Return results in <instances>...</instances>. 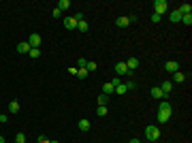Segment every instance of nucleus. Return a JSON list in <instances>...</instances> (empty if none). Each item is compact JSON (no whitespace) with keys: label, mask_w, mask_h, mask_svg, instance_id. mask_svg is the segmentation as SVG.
Here are the masks:
<instances>
[{"label":"nucleus","mask_w":192,"mask_h":143,"mask_svg":"<svg viewBox=\"0 0 192 143\" xmlns=\"http://www.w3.org/2000/svg\"><path fill=\"white\" fill-rule=\"evenodd\" d=\"M0 143H4V137H0Z\"/></svg>","instance_id":"nucleus-36"},{"label":"nucleus","mask_w":192,"mask_h":143,"mask_svg":"<svg viewBox=\"0 0 192 143\" xmlns=\"http://www.w3.org/2000/svg\"><path fill=\"white\" fill-rule=\"evenodd\" d=\"M38 143H49V139L45 137V135H41V137H38Z\"/></svg>","instance_id":"nucleus-33"},{"label":"nucleus","mask_w":192,"mask_h":143,"mask_svg":"<svg viewBox=\"0 0 192 143\" xmlns=\"http://www.w3.org/2000/svg\"><path fill=\"white\" fill-rule=\"evenodd\" d=\"M169 19H171V22H175V24H179V22H181V13L177 11V9H175V11H171Z\"/></svg>","instance_id":"nucleus-12"},{"label":"nucleus","mask_w":192,"mask_h":143,"mask_svg":"<svg viewBox=\"0 0 192 143\" xmlns=\"http://www.w3.org/2000/svg\"><path fill=\"white\" fill-rule=\"evenodd\" d=\"M9 111H11V113H17V111H19V103H17V100H11V103H9Z\"/></svg>","instance_id":"nucleus-20"},{"label":"nucleus","mask_w":192,"mask_h":143,"mask_svg":"<svg viewBox=\"0 0 192 143\" xmlns=\"http://www.w3.org/2000/svg\"><path fill=\"white\" fill-rule=\"evenodd\" d=\"M184 79H186V75H184V73H181V71L173 73V81H175V84H181Z\"/></svg>","instance_id":"nucleus-15"},{"label":"nucleus","mask_w":192,"mask_h":143,"mask_svg":"<svg viewBox=\"0 0 192 143\" xmlns=\"http://www.w3.org/2000/svg\"><path fill=\"white\" fill-rule=\"evenodd\" d=\"M167 0H156V2H154V13H156V15H162V13L167 11Z\"/></svg>","instance_id":"nucleus-2"},{"label":"nucleus","mask_w":192,"mask_h":143,"mask_svg":"<svg viewBox=\"0 0 192 143\" xmlns=\"http://www.w3.org/2000/svg\"><path fill=\"white\" fill-rule=\"evenodd\" d=\"M85 69H88V73H92V71L98 69V64H96V62H88V64H85Z\"/></svg>","instance_id":"nucleus-28"},{"label":"nucleus","mask_w":192,"mask_h":143,"mask_svg":"<svg viewBox=\"0 0 192 143\" xmlns=\"http://www.w3.org/2000/svg\"><path fill=\"white\" fill-rule=\"evenodd\" d=\"M177 11H179L181 15H190V13H192V4H188V2H186V4H181Z\"/></svg>","instance_id":"nucleus-13"},{"label":"nucleus","mask_w":192,"mask_h":143,"mask_svg":"<svg viewBox=\"0 0 192 143\" xmlns=\"http://www.w3.org/2000/svg\"><path fill=\"white\" fill-rule=\"evenodd\" d=\"M68 7H71V2H68V0H60L56 9H60V11H68Z\"/></svg>","instance_id":"nucleus-17"},{"label":"nucleus","mask_w":192,"mask_h":143,"mask_svg":"<svg viewBox=\"0 0 192 143\" xmlns=\"http://www.w3.org/2000/svg\"><path fill=\"white\" fill-rule=\"evenodd\" d=\"M115 92H118V94H126L128 90H126V85H124V84H118V85H115Z\"/></svg>","instance_id":"nucleus-24"},{"label":"nucleus","mask_w":192,"mask_h":143,"mask_svg":"<svg viewBox=\"0 0 192 143\" xmlns=\"http://www.w3.org/2000/svg\"><path fill=\"white\" fill-rule=\"evenodd\" d=\"M115 73H118V75H130L128 69H126V62H118V64H115Z\"/></svg>","instance_id":"nucleus-8"},{"label":"nucleus","mask_w":192,"mask_h":143,"mask_svg":"<svg viewBox=\"0 0 192 143\" xmlns=\"http://www.w3.org/2000/svg\"><path fill=\"white\" fill-rule=\"evenodd\" d=\"M28 43H30V47H38V45H41V34L32 32V34H30V38H28Z\"/></svg>","instance_id":"nucleus-7"},{"label":"nucleus","mask_w":192,"mask_h":143,"mask_svg":"<svg viewBox=\"0 0 192 143\" xmlns=\"http://www.w3.org/2000/svg\"><path fill=\"white\" fill-rule=\"evenodd\" d=\"M164 69H167V73H177L179 71V64H177L175 60H169L167 64H164Z\"/></svg>","instance_id":"nucleus-5"},{"label":"nucleus","mask_w":192,"mask_h":143,"mask_svg":"<svg viewBox=\"0 0 192 143\" xmlns=\"http://www.w3.org/2000/svg\"><path fill=\"white\" fill-rule=\"evenodd\" d=\"M62 24H64V28H66V30H75L79 22H77L75 17H64V22H62Z\"/></svg>","instance_id":"nucleus-4"},{"label":"nucleus","mask_w":192,"mask_h":143,"mask_svg":"<svg viewBox=\"0 0 192 143\" xmlns=\"http://www.w3.org/2000/svg\"><path fill=\"white\" fill-rule=\"evenodd\" d=\"M49 143H60V141H49Z\"/></svg>","instance_id":"nucleus-37"},{"label":"nucleus","mask_w":192,"mask_h":143,"mask_svg":"<svg viewBox=\"0 0 192 143\" xmlns=\"http://www.w3.org/2000/svg\"><path fill=\"white\" fill-rule=\"evenodd\" d=\"M118 26H120V28H126V26H130V19H128V17H118Z\"/></svg>","instance_id":"nucleus-19"},{"label":"nucleus","mask_w":192,"mask_h":143,"mask_svg":"<svg viewBox=\"0 0 192 143\" xmlns=\"http://www.w3.org/2000/svg\"><path fill=\"white\" fill-rule=\"evenodd\" d=\"M160 19H162V15H156V13H154V15H152V22H154V24H158V22H160Z\"/></svg>","instance_id":"nucleus-31"},{"label":"nucleus","mask_w":192,"mask_h":143,"mask_svg":"<svg viewBox=\"0 0 192 143\" xmlns=\"http://www.w3.org/2000/svg\"><path fill=\"white\" fill-rule=\"evenodd\" d=\"M111 92H115V88H113V84H111V81H109V84H105L103 85V94H111Z\"/></svg>","instance_id":"nucleus-16"},{"label":"nucleus","mask_w":192,"mask_h":143,"mask_svg":"<svg viewBox=\"0 0 192 143\" xmlns=\"http://www.w3.org/2000/svg\"><path fill=\"white\" fill-rule=\"evenodd\" d=\"M51 15H53V17H60L62 11H60V9H53V11H51Z\"/></svg>","instance_id":"nucleus-32"},{"label":"nucleus","mask_w":192,"mask_h":143,"mask_svg":"<svg viewBox=\"0 0 192 143\" xmlns=\"http://www.w3.org/2000/svg\"><path fill=\"white\" fill-rule=\"evenodd\" d=\"M145 137H147L149 141H158V139H160V128H158V126H147V128H145Z\"/></svg>","instance_id":"nucleus-1"},{"label":"nucleus","mask_w":192,"mask_h":143,"mask_svg":"<svg viewBox=\"0 0 192 143\" xmlns=\"http://www.w3.org/2000/svg\"><path fill=\"white\" fill-rule=\"evenodd\" d=\"M88 28H90V26H88V22H79V24H77V30H79V32H88Z\"/></svg>","instance_id":"nucleus-21"},{"label":"nucleus","mask_w":192,"mask_h":143,"mask_svg":"<svg viewBox=\"0 0 192 143\" xmlns=\"http://www.w3.org/2000/svg\"><path fill=\"white\" fill-rule=\"evenodd\" d=\"M107 100H109L107 94H100V96H98V105H105V107H107Z\"/></svg>","instance_id":"nucleus-27"},{"label":"nucleus","mask_w":192,"mask_h":143,"mask_svg":"<svg viewBox=\"0 0 192 143\" xmlns=\"http://www.w3.org/2000/svg\"><path fill=\"white\" fill-rule=\"evenodd\" d=\"M15 143H26V135L24 132H17V135H15Z\"/></svg>","instance_id":"nucleus-25"},{"label":"nucleus","mask_w":192,"mask_h":143,"mask_svg":"<svg viewBox=\"0 0 192 143\" xmlns=\"http://www.w3.org/2000/svg\"><path fill=\"white\" fill-rule=\"evenodd\" d=\"M30 43H28V41H22V43H19V45H17V51H19V54H28V51H30Z\"/></svg>","instance_id":"nucleus-11"},{"label":"nucleus","mask_w":192,"mask_h":143,"mask_svg":"<svg viewBox=\"0 0 192 143\" xmlns=\"http://www.w3.org/2000/svg\"><path fill=\"white\" fill-rule=\"evenodd\" d=\"M169 120H171V111H160V109H158V122H160V124H167Z\"/></svg>","instance_id":"nucleus-6"},{"label":"nucleus","mask_w":192,"mask_h":143,"mask_svg":"<svg viewBox=\"0 0 192 143\" xmlns=\"http://www.w3.org/2000/svg\"><path fill=\"white\" fill-rule=\"evenodd\" d=\"M85 64H88V62H85V58H79V62H77V69H85Z\"/></svg>","instance_id":"nucleus-29"},{"label":"nucleus","mask_w":192,"mask_h":143,"mask_svg":"<svg viewBox=\"0 0 192 143\" xmlns=\"http://www.w3.org/2000/svg\"><path fill=\"white\" fill-rule=\"evenodd\" d=\"M111 84H113V88H115L118 84H122V81H120V77H113V79H111Z\"/></svg>","instance_id":"nucleus-34"},{"label":"nucleus","mask_w":192,"mask_h":143,"mask_svg":"<svg viewBox=\"0 0 192 143\" xmlns=\"http://www.w3.org/2000/svg\"><path fill=\"white\" fill-rule=\"evenodd\" d=\"M137 66H139V60H137V58H128V60H126V69H128V73H132Z\"/></svg>","instance_id":"nucleus-9"},{"label":"nucleus","mask_w":192,"mask_h":143,"mask_svg":"<svg viewBox=\"0 0 192 143\" xmlns=\"http://www.w3.org/2000/svg\"><path fill=\"white\" fill-rule=\"evenodd\" d=\"M124 85H126V90H134V88H137L134 81H128V84H124Z\"/></svg>","instance_id":"nucleus-30"},{"label":"nucleus","mask_w":192,"mask_h":143,"mask_svg":"<svg viewBox=\"0 0 192 143\" xmlns=\"http://www.w3.org/2000/svg\"><path fill=\"white\" fill-rule=\"evenodd\" d=\"M179 24L190 26V24H192V15H181V22H179Z\"/></svg>","instance_id":"nucleus-22"},{"label":"nucleus","mask_w":192,"mask_h":143,"mask_svg":"<svg viewBox=\"0 0 192 143\" xmlns=\"http://www.w3.org/2000/svg\"><path fill=\"white\" fill-rule=\"evenodd\" d=\"M107 111H109V109L105 107V105H98V109H96V115H98V118H105V115H107Z\"/></svg>","instance_id":"nucleus-18"},{"label":"nucleus","mask_w":192,"mask_h":143,"mask_svg":"<svg viewBox=\"0 0 192 143\" xmlns=\"http://www.w3.org/2000/svg\"><path fill=\"white\" fill-rule=\"evenodd\" d=\"M77 77H79V79H85V77H88V69H77Z\"/></svg>","instance_id":"nucleus-26"},{"label":"nucleus","mask_w":192,"mask_h":143,"mask_svg":"<svg viewBox=\"0 0 192 143\" xmlns=\"http://www.w3.org/2000/svg\"><path fill=\"white\" fill-rule=\"evenodd\" d=\"M0 115H2V113H0Z\"/></svg>","instance_id":"nucleus-38"},{"label":"nucleus","mask_w":192,"mask_h":143,"mask_svg":"<svg viewBox=\"0 0 192 143\" xmlns=\"http://www.w3.org/2000/svg\"><path fill=\"white\" fill-rule=\"evenodd\" d=\"M28 56H30V58H38V56H41V51H38V47H32L30 51H28Z\"/></svg>","instance_id":"nucleus-23"},{"label":"nucleus","mask_w":192,"mask_h":143,"mask_svg":"<svg viewBox=\"0 0 192 143\" xmlns=\"http://www.w3.org/2000/svg\"><path fill=\"white\" fill-rule=\"evenodd\" d=\"M160 90H162V92H164V94H171V90H173V84H171V81H162V85H160Z\"/></svg>","instance_id":"nucleus-14"},{"label":"nucleus","mask_w":192,"mask_h":143,"mask_svg":"<svg viewBox=\"0 0 192 143\" xmlns=\"http://www.w3.org/2000/svg\"><path fill=\"white\" fill-rule=\"evenodd\" d=\"M77 126H79V130H83V132H88L90 130V128H92V124H90V120H79V124H77Z\"/></svg>","instance_id":"nucleus-10"},{"label":"nucleus","mask_w":192,"mask_h":143,"mask_svg":"<svg viewBox=\"0 0 192 143\" xmlns=\"http://www.w3.org/2000/svg\"><path fill=\"white\" fill-rule=\"evenodd\" d=\"M128 143H141V141H139V139H130Z\"/></svg>","instance_id":"nucleus-35"},{"label":"nucleus","mask_w":192,"mask_h":143,"mask_svg":"<svg viewBox=\"0 0 192 143\" xmlns=\"http://www.w3.org/2000/svg\"><path fill=\"white\" fill-rule=\"evenodd\" d=\"M149 94H152V98H156V100H167V98H169V96L164 94L160 88H152V92H149Z\"/></svg>","instance_id":"nucleus-3"}]
</instances>
